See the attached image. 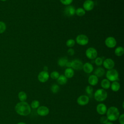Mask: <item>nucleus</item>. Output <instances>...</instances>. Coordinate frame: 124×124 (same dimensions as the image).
<instances>
[{
	"label": "nucleus",
	"mask_w": 124,
	"mask_h": 124,
	"mask_svg": "<svg viewBox=\"0 0 124 124\" xmlns=\"http://www.w3.org/2000/svg\"><path fill=\"white\" fill-rule=\"evenodd\" d=\"M67 53L70 56H73L75 54V50L73 48H69L67 50Z\"/></svg>",
	"instance_id": "nucleus-37"
},
{
	"label": "nucleus",
	"mask_w": 124,
	"mask_h": 124,
	"mask_svg": "<svg viewBox=\"0 0 124 124\" xmlns=\"http://www.w3.org/2000/svg\"><path fill=\"white\" fill-rule=\"evenodd\" d=\"M60 76V74L58 72L56 71H53L50 74V77L53 79H57Z\"/></svg>",
	"instance_id": "nucleus-32"
},
{
	"label": "nucleus",
	"mask_w": 124,
	"mask_h": 124,
	"mask_svg": "<svg viewBox=\"0 0 124 124\" xmlns=\"http://www.w3.org/2000/svg\"><path fill=\"white\" fill-rule=\"evenodd\" d=\"M107 110V106L103 103H100L96 107L97 112L100 115L105 114Z\"/></svg>",
	"instance_id": "nucleus-15"
},
{
	"label": "nucleus",
	"mask_w": 124,
	"mask_h": 124,
	"mask_svg": "<svg viewBox=\"0 0 124 124\" xmlns=\"http://www.w3.org/2000/svg\"><path fill=\"white\" fill-rule=\"evenodd\" d=\"M60 2L65 5H69L72 3L73 0H60Z\"/></svg>",
	"instance_id": "nucleus-34"
},
{
	"label": "nucleus",
	"mask_w": 124,
	"mask_h": 124,
	"mask_svg": "<svg viewBox=\"0 0 124 124\" xmlns=\"http://www.w3.org/2000/svg\"><path fill=\"white\" fill-rule=\"evenodd\" d=\"M49 112V108L46 106H40L37 108V113L41 116H45L48 114Z\"/></svg>",
	"instance_id": "nucleus-14"
},
{
	"label": "nucleus",
	"mask_w": 124,
	"mask_h": 124,
	"mask_svg": "<svg viewBox=\"0 0 124 124\" xmlns=\"http://www.w3.org/2000/svg\"><path fill=\"white\" fill-rule=\"evenodd\" d=\"M16 112L21 116H27L31 112L30 105L26 102H20L17 103L15 108Z\"/></svg>",
	"instance_id": "nucleus-1"
},
{
	"label": "nucleus",
	"mask_w": 124,
	"mask_h": 124,
	"mask_svg": "<svg viewBox=\"0 0 124 124\" xmlns=\"http://www.w3.org/2000/svg\"><path fill=\"white\" fill-rule=\"evenodd\" d=\"M26 124V123H24V122H19V123H18L17 124Z\"/></svg>",
	"instance_id": "nucleus-41"
},
{
	"label": "nucleus",
	"mask_w": 124,
	"mask_h": 124,
	"mask_svg": "<svg viewBox=\"0 0 124 124\" xmlns=\"http://www.w3.org/2000/svg\"><path fill=\"white\" fill-rule=\"evenodd\" d=\"M100 122L102 124H105L107 122H108V119L107 116H103L100 118Z\"/></svg>",
	"instance_id": "nucleus-35"
},
{
	"label": "nucleus",
	"mask_w": 124,
	"mask_h": 124,
	"mask_svg": "<svg viewBox=\"0 0 124 124\" xmlns=\"http://www.w3.org/2000/svg\"><path fill=\"white\" fill-rule=\"evenodd\" d=\"M88 83L92 86L96 85L98 82V78L94 75H92L88 78Z\"/></svg>",
	"instance_id": "nucleus-17"
},
{
	"label": "nucleus",
	"mask_w": 124,
	"mask_h": 124,
	"mask_svg": "<svg viewBox=\"0 0 124 124\" xmlns=\"http://www.w3.org/2000/svg\"><path fill=\"white\" fill-rule=\"evenodd\" d=\"M71 62V68L76 70H80L83 68V64L82 62L78 60L75 59L72 61Z\"/></svg>",
	"instance_id": "nucleus-7"
},
{
	"label": "nucleus",
	"mask_w": 124,
	"mask_h": 124,
	"mask_svg": "<svg viewBox=\"0 0 124 124\" xmlns=\"http://www.w3.org/2000/svg\"><path fill=\"white\" fill-rule=\"evenodd\" d=\"M87 57L91 60L95 59L97 56V51L95 48L93 47H90L87 48L85 52Z\"/></svg>",
	"instance_id": "nucleus-6"
},
{
	"label": "nucleus",
	"mask_w": 124,
	"mask_h": 124,
	"mask_svg": "<svg viewBox=\"0 0 124 124\" xmlns=\"http://www.w3.org/2000/svg\"><path fill=\"white\" fill-rule=\"evenodd\" d=\"M89 102V97L85 95L79 96L77 99V103L80 106H85L88 104Z\"/></svg>",
	"instance_id": "nucleus-12"
},
{
	"label": "nucleus",
	"mask_w": 124,
	"mask_h": 124,
	"mask_svg": "<svg viewBox=\"0 0 124 124\" xmlns=\"http://www.w3.org/2000/svg\"><path fill=\"white\" fill-rule=\"evenodd\" d=\"M101 86L103 89H108L110 87V81L107 79H103L101 82Z\"/></svg>",
	"instance_id": "nucleus-20"
},
{
	"label": "nucleus",
	"mask_w": 124,
	"mask_h": 124,
	"mask_svg": "<svg viewBox=\"0 0 124 124\" xmlns=\"http://www.w3.org/2000/svg\"><path fill=\"white\" fill-rule=\"evenodd\" d=\"M39 105H40V102L37 100H34L31 102L30 106L32 108L35 109V108H37L39 107Z\"/></svg>",
	"instance_id": "nucleus-28"
},
{
	"label": "nucleus",
	"mask_w": 124,
	"mask_h": 124,
	"mask_svg": "<svg viewBox=\"0 0 124 124\" xmlns=\"http://www.w3.org/2000/svg\"><path fill=\"white\" fill-rule=\"evenodd\" d=\"M102 64L106 69L109 70L112 69L114 67L115 62L112 59L107 58L103 61Z\"/></svg>",
	"instance_id": "nucleus-11"
},
{
	"label": "nucleus",
	"mask_w": 124,
	"mask_h": 124,
	"mask_svg": "<svg viewBox=\"0 0 124 124\" xmlns=\"http://www.w3.org/2000/svg\"><path fill=\"white\" fill-rule=\"evenodd\" d=\"M105 44L108 47L111 48L114 47L116 46L117 42L116 39L113 37L109 36L106 39L105 41Z\"/></svg>",
	"instance_id": "nucleus-8"
},
{
	"label": "nucleus",
	"mask_w": 124,
	"mask_h": 124,
	"mask_svg": "<svg viewBox=\"0 0 124 124\" xmlns=\"http://www.w3.org/2000/svg\"><path fill=\"white\" fill-rule=\"evenodd\" d=\"M103 60L101 57H96L94 60L95 64L97 66H101L103 64Z\"/></svg>",
	"instance_id": "nucleus-31"
},
{
	"label": "nucleus",
	"mask_w": 124,
	"mask_h": 124,
	"mask_svg": "<svg viewBox=\"0 0 124 124\" xmlns=\"http://www.w3.org/2000/svg\"><path fill=\"white\" fill-rule=\"evenodd\" d=\"M75 12L76 9L72 5H68L64 9V14L68 17L73 16L75 14Z\"/></svg>",
	"instance_id": "nucleus-10"
},
{
	"label": "nucleus",
	"mask_w": 124,
	"mask_h": 124,
	"mask_svg": "<svg viewBox=\"0 0 124 124\" xmlns=\"http://www.w3.org/2000/svg\"><path fill=\"white\" fill-rule=\"evenodd\" d=\"M115 54L118 57L122 56L124 53V48L123 46H118L114 50Z\"/></svg>",
	"instance_id": "nucleus-23"
},
{
	"label": "nucleus",
	"mask_w": 124,
	"mask_h": 124,
	"mask_svg": "<svg viewBox=\"0 0 124 124\" xmlns=\"http://www.w3.org/2000/svg\"><path fill=\"white\" fill-rule=\"evenodd\" d=\"M6 29V26L4 22L0 21V34L3 33Z\"/></svg>",
	"instance_id": "nucleus-30"
},
{
	"label": "nucleus",
	"mask_w": 124,
	"mask_h": 124,
	"mask_svg": "<svg viewBox=\"0 0 124 124\" xmlns=\"http://www.w3.org/2000/svg\"><path fill=\"white\" fill-rule=\"evenodd\" d=\"M75 45V41L73 39H69L67 40L66 42V45L69 47H72Z\"/></svg>",
	"instance_id": "nucleus-29"
},
{
	"label": "nucleus",
	"mask_w": 124,
	"mask_h": 124,
	"mask_svg": "<svg viewBox=\"0 0 124 124\" xmlns=\"http://www.w3.org/2000/svg\"><path fill=\"white\" fill-rule=\"evenodd\" d=\"M107 79L109 81H115L119 80V73L118 71L113 68L108 70L106 74Z\"/></svg>",
	"instance_id": "nucleus-4"
},
{
	"label": "nucleus",
	"mask_w": 124,
	"mask_h": 124,
	"mask_svg": "<svg viewBox=\"0 0 124 124\" xmlns=\"http://www.w3.org/2000/svg\"><path fill=\"white\" fill-rule=\"evenodd\" d=\"M89 38L85 34H79L76 38V41L77 44L80 46H85L89 43Z\"/></svg>",
	"instance_id": "nucleus-5"
},
{
	"label": "nucleus",
	"mask_w": 124,
	"mask_h": 124,
	"mask_svg": "<svg viewBox=\"0 0 124 124\" xmlns=\"http://www.w3.org/2000/svg\"><path fill=\"white\" fill-rule=\"evenodd\" d=\"M18 97L20 102L25 101L27 98L26 93L23 91H21L18 93Z\"/></svg>",
	"instance_id": "nucleus-25"
},
{
	"label": "nucleus",
	"mask_w": 124,
	"mask_h": 124,
	"mask_svg": "<svg viewBox=\"0 0 124 124\" xmlns=\"http://www.w3.org/2000/svg\"><path fill=\"white\" fill-rule=\"evenodd\" d=\"M82 69L84 72L87 74H90L93 71V67L91 63L87 62L83 64Z\"/></svg>",
	"instance_id": "nucleus-16"
},
{
	"label": "nucleus",
	"mask_w": 124,
	"mask_h": 124,
	"mask_svg": "<svg viewBox=\"0 0 124 124\" xmlns=\"http://www.w3.org/2000/svg\"><path fill=\"white\" fill-rule=\"evenodd\" d=\"M85 91H86V92L87 93L90 95H92V93H93V87L91 86H87L85 89Z\"/></svg>",
	"instance_id": "nucleus-33"
},
{
	"label": "nucleus",
	"mask_w": 124,
	"mask_h": 124,
	"mask_svg": "<svg viewBox=\"0 0 124 124\" xmlns=\"http://www.w3.org/2000/svg\"><path fill=\"white\" fill-rule=\"evenodd\" d=\"M68 61L67 57H63L60 58L58 61V64L61 67L65 66L67 62Z\"/></svg>",
	"instance_id": "nucleus-24"
},
{
	"label": "nucleus",
	"mask_w": 124,
	"mask_h": 124,
	"mask_svg": "<svg viewBox=\"0 0 124 124\" xmlns=\"http://www.w3.org/2000/svg\"><path fill=\"white\" fill-rule=\"evenodd\" d=\"M65 66L67 67V68H71V62H67Z\"/></svg>",
	"instance_id": "nucleus-38"
},
{
	"label": "nucleus",
	"mask_w": 124,
	"mask_h": 124,
	"mask_svg": "<svg viewBox=\"0 0 124 124\" xmlns=\"http://www.w3.org/2000/svg\"><path fill=\"white\" fill-rule=\"evenodd\" d=\"M57 82L60 85H64L67 82V78L65 77L64 75H60L59 78L57 79Z\"/></svg>",
	"instance_id": "nucleus-22"
},
{
	"label": "nucleus",
	"mask_w": 124,
	"mask_h": 124,
	"mask_svg": "<svg viewBox=\"0 0 124 124\" xmlns=\"http://www.w3.org/2000/svg\"><path fill=\"white\" fill-rule=\"evenodd\" d=\"M50 89H51V92L53 93H56L59 92V91L60 90V87L58 85H57L56 84H54L51 86Z\"/></svg>",
	"instance_id": "nucleus-27"
},
{
	"label": "nucleus",
	"mask_w": 124,
	"mask_h": 124,
	"mask_svg": "<svg viewBox=\"0 0 124 124\" xmlns=\"http://www.w3.org/2000/svg\"><path fill=\"white\" fill-rule=\"evenodd\" d=\"M105 124H113L111 122H108Z\"/></svg>",
	"instance_id": "nucleus-40"
},
{
	"label": "nucleus",
	"mask_w": 124,
	"mask_h": 124,
	"mask_svg": "<svg viewBox=\"0 0 124 124\" xmlns=\"http://www.w3.org/2000/svg\"><path fill=\"white\" fill-rule=\"evenodd\" d=\"M105 73V69L103 68L100 67H99L97 68H96L94 72V75L96 76L97 78L103 77Z\"/></svg>",
	"instance_id": "nucleus-18"
},
{
	"label": "nucleus",
	"mask_w": 124,
	"mask_h": 124,
	"mask_svg": "<svg viewBox=\"0 0 124 124\" xmlns=\"http://www.w3.org/2000/svg\"><path fill=\"white\" fill-rule=\"evenodd\" d=\"M106 114L108 120H109L110 122L115 121L117 120L120 115V112L118 108L114 106L109 107L107 109Z\"/></svg>",
	"instance_id": "nucleus-2"
},
{
	"label": "nucleus",
	"mask_w": 124,
	"mask_h": 124,
	"mask_svg": "<svg viewBox=\"0 0 124 124\" xmlns=\"http://www.w3.org/2000/svg\"><path fill=\"white\" fill-rule=\"evenodd\" d=\"M0 0L3 1H6V0Z\"/></svg>",
	"instance_id": "nucleus-42"
},
{
	"label": "nucleus",
	"mask_w": 124,
	"mask_h": 124,
	"mask_svg": "<svg viewBox=\"0 0 124 124\" xmlns=\"http://www.w3.org/2000/svg\"><path fill=\"white\" fill-rule=\"evenodd\" d=\"M49 75L47 71H42L40 72L38 75V80L42 83L46 82L49 78Z\"/></svg>",
	"instance_id": "nucleus-9"
},
{
	"label": "nucleus",
	"mask_w": 124,
	"mask_h": 124,
	"mask_svg": "<svg viewBox=\"0 0 124 124\" xmlns=\"http://www.w3.org/2000/svg\"><path fill=\"white\" fill-rule=\"evenodd\" d=\"M110 87L113 92H117L120 88V84L117 81H113L110 85Z\"/></svg>",
	"instance_id": "nucleus-21"
},
{
	"label": "nucleus",
	"mask_w": 124,
	"mask_h": 124,
	"mask_svg": "<svg viewBox=\"0 0 124 124\" xmlns=\"http://www.w3.org/2000/svg\"><path fill=\"white\" fill-rule=\"evenodd\" d=\"M94 3L92 0H86L83 4V7L85 11H90L94 8Z\"/></svg>",
	"instance_id": "nucleus-13"
},
{
	"label": "nucleus",
	"mask_w": 124,
	"mask_h": 124,
	"mask_svg": "<svg viewBox=\"0 0 124 124\" xmlns=\"http://www.w3.org/2000/svg\"><path fill=\"white\" fill-rule=\"evenodd\" d=\"M47 70H48V68H47V67L46 66H44V71H47Z\"/></svg>",
	"instance_id": "nucleus-39"
},
{
	"label": "nucleus",
	"mask_w": 124,
	"mask_h": 124,
	"mask_svg": "<svg viewBox=\"0 0 124 124\" xmlns=\"http://www.w3.org/2000/svg\"><path fill=\"white\" fill-rule=\"evenodd\" d=\"M75 14H76L77 16H82L85 15V11L84 9L82 8L79 7L78 9H76V12Z\"/></svg>",
	"instance_id": "nucleus-26"
},
{
	"label": "nucleus",
	"mask_w": 124,
	"mask_h": 124,
	"mask_svg": "<svg viewBox=\"0 0 124 124\" xmlns=\"http://www.w3.org/2000/svg\"><path fill=\"white\" fill-rule=\"evenodd\" d=\"M108 96L107 92L103 89L97 90L94 93V98L98 102H102L106 99Z\"/></svg>",
	"instance_id": "nucleus-3"
},
{
	"label": "nucleus",
	"mask_w": 124,
	"mask_h": 124,
	"mask_svg": "<svg viewBox=\"0 0 124 124\" xmlns=\"http://www.w3.org/2000/svg\"><path fill=\"white\" fill-rule=\"evenodd\" d=\"M119 122L120 124H124V114H122L118 117Z\"/></svg>",
	"instance_id": "nucleus-36"
},
{
	"label": "nucleus",
	"mask_w": 124,
	"mask_h": 124,
	"mask_svg": "<svg viewBox=\"0 0 124 124\" xmlns=\"http://www.w3.org/2000/svg\"><path fill=\"white\" fill-rule=\"evenodd\" d=\"M74 75V70L71 68H67L64 71V76L67 78H72Z\"/></svg>",
	"instance_id": "nucleus-19"
}]
</instances>
